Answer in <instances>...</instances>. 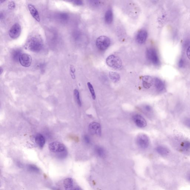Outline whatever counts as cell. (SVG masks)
Instances as JSON below:
<instances>
[{
  "instance_id": "obj_1",
  "label": "cell",
  "mask_w": 190,
  "mask_h": 190,
  "mask_svg": "<svg viewBox=\"0 0 190 190\" xmlns=\"http://www.w3.org/2000/svg\"><path fill=\"white\" fill-rule=\"evenodd\" d=\"M43 43L41 38L38 36H33L27 41L25 47L27 50L34 52H39L42 50Z\"/></svg>"
},
{
  "instance_id": "obj_2",
  "label": "cell",
  "mask_w": 190,
  "mask_h": 190,
  "mask_svg": "<svg viewBox=\"0 0 190 190\" xmlns=\"http://www.w3.org/2000/svg\"><path fill=\"white\" fill-rule=\"evenodd\" d=\"M106 63L108 66L115 70L120 69L122 66V62L121 59L114 55L109 56L106 58Z\"/></svg>"
},
{
  "instance_id": "obj_3",
  "label": "cell",
  "mask_w": 190,
  "mask_h": 190,
  "mask_svg": "<svg viewBox=\"0 0 190 190\" xmlns=\"http://www.w3.org/2000/svg\"><path fill=\"white\" fill-rule=\"evenodd\" d=\"M111 40L105 36H101L97 38L96 41V45L100 50H106L111 44Z\"/></svg>"
},
{
  "instance_id": "obj_4",
  "label": "cell",
  "mask_w": 190,
  "mask_h": 190,
  "mask_svg": "<svg viewBox=\"0 0 190 190\" xmlns=\"http://www.w3.org/2000/svg\"><path fill=\"white\" fill-rule=\"evenodd\" d=\"M146 55L148 60L153 64L158 66L160 64L159 57L155 49L152 48L148 49L146 51Z\"/></svg>"
},
{
  "instance_id": "obj_5",
  "label": "cell",
  "mask_w": 190,
  "mask_h": 190,
  "mask_svg": "<svg viewBox=\"0 0 190 190\" xmlns=\"http://www.w3.org/2000/svg\"><path fill=\"white\" fill-rule=\"evenodd\" d=\"M136 142L139 147L142 149H146L149 146V139L145 134H140L137 137Z\"/></svg>"
},
{
  "instance_id": "obj_6",
  "label": "cell",
  "mask_w": 190,
  "mask_h": 190,
  "mask_svg": "<svg viewBox=\"0 0 190 190\" xmlns=\"http://www.w3.org/2000/svg\"><path fill=\"white\" fill-rule=\"evenodd\" d=\"M49 149L54 153H62L65 152L66 148L63 144L59 142H54L49 145Z\"/></svg>"
},
{
  "instance_id": "obj_7",
  "label": "cell",
  "mask_w": 190,
  "mask_h": 190,
  "mask_svg": "<svg viewBox=\"0 0 190 190\" xmlns=\"http://www.w3.org/2000/svg\"><path fill=\"white\" fill-rule=\"evenodd\" d=\"M21 31V28L20 25L18 23H15L9 30V36L12 39H17L20 36Z\"/></svg>"
},
{
  "instance_id": "obj_8",
  "label": "cell",
  "mask_w": 190,
  "mask_h": 190,
  "mask_svg": "<svg viewBox=\"0 0 190 190\" xmlns=\"http://www.w3.org/2000/svg\"><path fill=\"white\" fill-rule=\"evenodd\" d=\"M89 131L92 135L101 136V127L98 123L93 122L91 123L89 126Z\"/></svg>"
},
{
  "instance_id": "obj_9",
  "label": "cell",
  "mask_w": 190,
  "mask_h": 190,
  "mask_svg": "<svg viewBox=\"0 0 190 190\" xmlns=\"http://www.w3.org/2000/svg\"><path fill=\"white\" fill-rule=\"evenodd\" d=\"M19 62L22 66L28 67L31 66L32 58L31 55L26 53L22 54L19 59Z\"/></svg>"
},
{
  "instance_id": "obj_10",
  "label": "cell",
  "mask_w": 190,
  "mask_h": 190,
  "mask_svg": "<svg viewBox=\"0 0 190 190\" xmlns=\"http://www.w3.org/2000/svg\"><path fill=\"white\" fill-rule=\"evenodd\" d=\"M132 119L135 125L140 128H144L146 126L147 122L143 117L140 114H136L134 115Z\"/></svg>"
},
{
  "instance_id": "obj_11",
  "label": "cell",
  "mask_w": 190,
  "mask_h": 190,
  "mask_svg": "<svg viewBox=\"0 0 190 190\" xmlns=\"http://www.w3.org/2000/svg\"><path fill=\"white\" fill-rule=\"evenodd\" d=\"M147 36L148 33L146 30H141L139 32L136 36L137 42L140 44H143L146 42Z\"/></svg>"
},
{
  "instance_id": "obj_12",
  "label": "cell",
  "mask_w": 190,
  "mask_h": 190,
  "mask_svg": "<svg viewBox=\"0 0 190 190\" xmlns=\"http://www.w3.org/2000/svg\"><path fill=\"white\" fill-rule=\"evenodd\" d=\"M154 83V79L151 76H145L142 78L143 86L145 89H149L153 85Z\"/></svg>"
},
{
  "instance_id": "obj_13",
  "label": "cell",
  "mask_w": 190,
  "mask_h": 190,
  "mask_svg": "<svg viewBox=\"0 0 190 190\" xmlns=\"http://www.w3.org/2000/svg\"><path fill=\"white\" fill-rule=\"evenodd\" d=\"M28 7L30 13L33 18L38 22L40 21L39 13L35 6L33 5L29 4L28 5Z\"/></svg>"
},
{
  "instance_id": "obj_14",
  "label": "cell",
  "mask_w": 190,
  "mask_h": 190,
  "mask_svg": "<svg viewBox=\"0 0 190 190\" xmlns=\"http://www.w3.org/2000/svg\"><path fill=\"white\" fill-rule=\"evenodd\" d=\"M35 141L41 148L44 147L45 143V138L41 134H36L35 137Z\"/></svg>"
},
{
  "instance_id": "obj_15",
  "label": "cell",
  "mask_w": 190,
  "mask_h": 190,
  "mask_svg": "<svg viewBox=\"0 0 190 190\" xmlns=\"http://www.w3.org/2000/svg\"><path fill=\"white\" fill-rule=\"evenodd\" d=\"M154 83L156 90L159 92H162L164 90L165 88V85L162 80L157 78H155Z\"/></svg>"
},
{
  "instance_id": "obj_16",
  "label": "cell",
  "mask_w": 190,
  "mask_h": 190,
  "mask_svg": "<svg viewBox=\"0 0 190 190\" xmlns=\"http://www.w3.org/2000/svg\"><path fill=\"white\" fill-rule=\"evenodd\" d=\"M63 185L65 190H71L73 186V180L71 178L65 179L64 180Z\"/></svg>"
},
{
  "instance_id": "obj_17",
  "label": "cell",
  "mask_w": 190,
  "mask_h": 190,
  "mask_svg": "<svg viewBox=\"0 0 190 190\" xmlns=\"http://www.w3.org/2000/svg\"><path fill=\"white\" fill-rule=\"evenodd\" d=\"M95 151L97 155L100 157L104 158L106 156V151L101 147L96 146L95 148Z\"/></svg>"
},
{
  "instance_id": "obj_18",
  "label": "cell",
  "mask_w": 190,
  "mask_h": 190,
  "mask_svg": "<svg viewBox=\"0 0 190 190\" xmlns=\"http://www.w3.org/2000/svg\"><path fill=\"white\" fill-rule=\"evenodd\" d=\"M156 151L159 154L162 156H167L169 153V150L163 146H159L156 148Z\"/></svg>"
},
{
  "instance_id": "obj_19",
  "label": "cell",
  "mask_w": 190,
  "mask_h": 190,
  "mask_svg": "<svg viewBox=\"0 0 190 190\" xmlns=\"http://www.w3.org/2000/svg\"><path fill=\"white\" fill-rule=\"evenodd\" d=\"M113 20V14L112 11L108 10L106 12L105 15V20L107 23L111 24Z\"/></svg>"
},
{
  "instance_id": "obj_20",
  "label": "cell",
  "mask_w": 190,
  "mask_h": 190,
  "mask_svg": "<svg viewBox=\"0 0 190 190\" xmlns=\"http://www.w3.org/2000/svg\"><path fill=\"white\" fill-rule=\"evenodd\" d=\"M22 54L21 50L18 49H15L12 52V56L13 60L16 62L19 61V59Z\"/></svg>"
},
{
  "instance_id": "obj_21",
  "label": "cell",
  "mask_w": 190,
  "mask_h": 190,
  "mask_svg": "<svg viewBox=\"0 0 190 190\" xmlns=\"http://www.w3.org/2000/svg\"><path fill=\"white\" fill-rule=\"evenodd\" d=\"M109 75L110 79L114 82H117L120 79V76L117 73L110 72Z\"/></svg>"
},
{
  "instance_id": "obj_22",
  "label": "cell",
  "mask_w": 190,
  "mask_h": 190,
  "mask_svg": "<svg viewBox=\"0 0 190 190\" xmlns=\"http://www.w3.org/2000/svg\"><path fill=\"white\" fill-rule=\"evenodd\" d=\"M182 149L184 151H189L190 150V142L185 141L181 144Z\"/></svg>"
},
{
  "instance_id": "obj_23",
  "label": "cell",
  "mask_w": 190,
  "mask_h": 190,
  "mask_svg": "<svg viewBox=\"0 0 190 190\" xmlns=\"http://www.w3.org/2000/svg\"><path fill=\"white\" fill-rule=\"evenodd\" d=\"M74 94L75 99H76L78 104L79 105V106H81V102L80 98L79 93V91L76 90V89H75L74 91Z\"/></svg>"
},
{
  "instance_id": "obj_24",
  "label": "cell",
  "mask_w": 190,
  "mask_h": 190,
  "mask_svg": "<svg viewBox=\"0 0 190 190\" xmlns=\"http://www.w3.org/2000/svg\"><path fill=\"white\" fill-rule=\"evenodd\" d=\"M143 111L146 114H152L153 113V110L151 106L148 105H145L143 107Z\"/></svg>"
},
{
  "instance_id": "obj_25",
  "label": "cell",
  "mask_w": 190,
  "mask_h": 190,
  "mask_svg": "<svg viewBox=\"0 0 190 190\" xmlns=\"http://www.w3.org/2000/svg\"><path fill=\"white\" fill-rule=\"evenodd\" d=\"M28 170L30 172H34V173H39L40 170L36 165L33 164H29L28 166Z\"/></svg>"
},
{
  "instance_id": "obj_26",
  "label": "cell",
  "mask_w": 190,
  "mask_h": 190,
  "mask_svg": "<svg viewBox=\"0 0 190 190\" xmlns=\"http://www.w3.org/2000/svg\"><path fill=\"white\" fill-rule=\"evenodd\" d=\"M87 86L88 87H89V90H90L91 95H92V99H93V100H95L96 95L93 86H92V85L91 84L90 82L87 83Z\"/></svg>"
},
{
  "instance_id": "obj_27",
  "label": "cell",
  "mask_w": 190,
  "mask_h": 190,
  "mask_svg": "<svg viewBox=\"0 0 190 190\" xmlns=\"http://www.w3.org/2000/svg\"><path fill=\"white\" fill-rule=\"evenodd\" d=\"M84 140L85 142L87 144H90L91 143V139L90 137L87 135H85L84 137Z\"/></svg>"
},
{
  "instance_id": "obj_28",
  "label": "cell",
  "mask_w": 190,
  "mask_h": 190,
  "mask_svg": "<svg viewBox=\"0 0 190 190\" xmlns=\"http://www.w3.org/2000/svg\"><path fill=\"white\" fill-rule=\"evenodd\" d=\"M184 124L188 127L190 128V118H187L185 119L184 121Z\"/></svg>"
},
{
  "instance_id": "obj_29",
  "label": "cell",
  "mask_w": 190,
  "mask_h": 190,
  "mask_svg": "<svg viewBox=\"0 0 190 190\" xmlns=\"http://www.w3.org/2000/svg\"><path fill=\"white\" fill-rule=\"evenodd\" d=\"M185 62L184 60L182 59H180L179 61L178 65L180 68H182L184 67Z\"/></svg>"
},
{
  "instance_id": "obj_30",
  "label": "cell",
  "mask_w": 190,
  "mask_h": 190,
  "mask_svg": "<svg viewBox=\"0 0 190 190\" xmlns=\"http://www.w3.org/2000/svg\"><path fill=\"white\" fill-rule=\"evenodd\" d=\"M9 8L10 9H14L15 8V3L13 1H11L9 3Z\"/></svg>"
},
{
  "instance_id": "obj_31",
  "label": "cell",
  "mask_w": 190,
  "mask_h": 190,
  "mask_svg": "<svg viewBox=\"0 0 190 190\" xmlns=\"http://www.w3.org/2000/svg\"><path fill=\"white\" fill-rule=\"evenodd\" d=\"M74 4L76 5H83V2L81 1H76L74 2Z\"/></svg>"
},
{
  "instance_id": "obj_32",
  "label": "cell",
  "mask_w": 190,
  "mask_h": 190,
  "mask_svg": "<svg viewBox=\"0 0 190 190\" xmlns=\"http://www.w3.org/2000/svg\"><path fill=\"white\" fill-rule=\"evenodd\" d=\"M186 55L188 58L190 60V46L188 47L186 51Z\"/></svg>"
},
{
  "instance_id": "obj_33",
  "label": "cell",
  "mask_w": 190,
  "mask_h": 190,
  "mask_svg": "<svg viewBox=\"0 0 190 190\" xmlns=\"http://www.w3.org/2000/svg\"><path fill=\"white\" fill-rule=\"evenodd\" d=\"M74 190H81L79 189V188H76V189H75Z\"/></svg>"
},
{
  "instance_id": "obj_34",
  "label": "cell",
  "mask_w": 190,
  "mask_h": 190,
  "mask_svg": "<svg viewBox=\"0 0 190 190\" xmlns=\"http://www.w3.org/2000/svg\"><path fill=\"white\" fill-rule=\"evenodd\" d=\"M1 74H2V68L1 67Z\"/></svg>"
},
{
  "instance_id": "obj_35",
  "label": "cell",
  "mask_w": 190,
  "mask_h": 190,
  "mask_svg": "<svg viewBox=\"0 0 190 190\" xmlns=\"http://www.w3.org/2000/svg\"><path fill=\"white\" fill-rule=\"evenodd\" d=\"M189 181H190V176H189Z\"/></svg>"
}]
</instances>
